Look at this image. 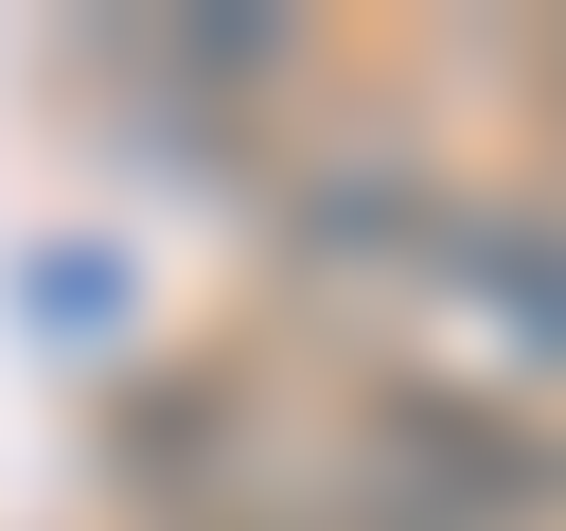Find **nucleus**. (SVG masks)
<instances>
[{
  "mask_svg": "<svg viewBox=\"0 0 566 531\" xmlns=\"http://www.w3.org/2000/svg\"><path fill=\"white\" fill-rule=\"evenodd\" d=\"M442 230H460V195L424 159H301L283 177V248L318 283H442Z\"/></svg>",
  "mask_w": 566,
  "mask_h": 531,
  "instance_id": "obj_1",
  "label": "nucleus"
},
{
  "mask_svg": "<svg viewBox=\"0 0 566 531\" xmlns=\"http://www.w3.org/2000/svg\"><path fill=\"white\" fill-rule=\"evenodd\" d=\"M106 53H124V88H177V106H212V88H283V71H301V35H283L265 0H177V18H124Z\"/></svg>",
  "mask_w": 566,
  "mask_h": 531,
  "instance_id": "obj_4",
  "label": "nucleus"
},
{
  "mask_svg": "<svg viewBox=\"0 0 566 531\" xmlns=\"http://www.w3.org/2000/svg\"><path fill=\"white\" fill-rule=\"evenodd\" d=\"M424 301H460L513 372H566V212L460 195V230H442V283H424Z\"/></svg>",
  "mask_w": 566,
  "mask_h": 531,
  "instance_id": "obj_2",
  "label": "nucleus"
},
{
  "mask_svg": "<svg viewBox=\"0 0 566 531\" xmlns=\"http://www.w3.org/2000/svg\"><path fill=\"white\" fill-rule=\"evenodd\" d=\"M106 496H142L159 531L248 513V478H230V372H159V389H124V407H106Z\"/></svg>",
  "mask_w": 566,
  "mask_h": 531,
  "instance_id": "obj_3",
  "label": "nucleus"
},
{
  "mask_svg": "<svg viewBox=\"0 0 566 531\" xmlns=\"http://www.w3.org/2000/svg\"><path fill=\"white\" fill-rule=\"evenodd\" d=\"M212 531H283V513H265V496H248V513H212Z\"/></svg>",
  "mask_w": 566,
  "mask_h": 531,
  "instance_id": "obj_5",
  "label": "nucleus"
}]
</instances>
